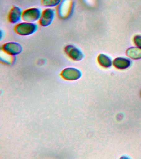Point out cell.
Instances as JSON below:
<instances>
[{"label": "cell", "mask_w": 141, "mask_h": 159, "mask_svg": "<svg viewBox=\"0 0 141 159\" xmlns=\"http://www.w3.org/2000/svg\"><path fill=\"white\" fill-rule=\"evenodd\" d=\"M74 3L73 0H61L57 6L56 13L60 19H68L71 17L73 12Z\"/></svg>", "instance_id": "cell-1"}, {"label": "cell", "mask_w": 141, "mask_h": 159, "mask_svg": "<svg viewBox=\"0 0 141 159\" xmlns=\"http://www.w3.org/2000/svg\"><path fill=\"white\" fill-rule=\"evenodd\" d=\"M37 29V25L36 24L24 22L16 25L14 28V31L16 34L19 35L27 36L35 33Z\"/></svg>", "instance_id": "cell-2"}, {"label": "cell", "mask_w": 141, "mask_h": 159, "mask_svg": "<svg viewBox=\"0 0 141 159\" xmlns=\"http://www.w3.org/2000/svg\"><path fill=\"white\" fill-rule=\"evenodd\" d=\"M41 14V11L39 9L32 7L23 11L22 19L24 22L34 23L39 20Z\"/></svg>", "instance_id": "cell-3"}, {"label": "cell", "mask_w": 141, "mask_h": 159, "mask_svg": "<svg viewBox=\"0 0 141 159\" xmlns=\"http://www.w3.org/2000/svg\"><path fill=\"white\" fill-rule=\"evenodd\" d=\"M1 50L7 54L15 56L21 53L23 47L17 42H9L3 44L1 47Z\"/></svg>", "instance_id": "cell-4"}, {"label": "cell", "mask_w": 141, "mask_h": 159, "mask_svg": "<svg viewBox=\"0 0 141 159\" xmlns=\"http://www.w3.org/2000/svg\"><path fill=\"white\" fill-rule=\"evenodd\" d=\"M67 55L74 61H80L84 58V55L80 49L72 44L67 45L64 48Z\"/></svg>", "instance_id": "cell-5"}, {"label": "cell", "mask_w": 141, "mask_h": 159, "mask_svg": "<svg viewBox=\"0 0 141 159\" xmlns=\"http://www.w3.org/2000/svg\"><path fill=\"white\" fill-rule=\"evenodd\" d=\"M81 75V72L79 69L72 67L65 68L60 73L62 78L67 80H77Z\"/></svg>", "instance_id": "cell-6"}, {"label": "cell", "mask_w": 141, "mask_h": 159, "mask_svg": "<svg viewBox=\"0 0 141 159\" xmlns=\"http://www.w3.org/2000/svg\"><path fill=\"white\" fill-rule=\"evenodd\" d=\"M55 16V11L51 8H47L42 12L39 20V24L44 27L50 25L54 20Z\"/></svg>", "instance_id": "cell-7"}, {"label": "cell", "mask_w": 141, "mask_h": 159, "mask_svg": "<svg viewBox=\"0 0 141 159\" xmlns=\"http://www.w3.org/2000/svg\"><path fill=\"white\" fill-rule=\"evenodd\" d=\"M22 12L20 7L13 6L11 9L8 15V20L12 24L18 23L22 18Z\"/></svg>", "instance_id": "cell-8"}, {"label": "cell", "mask_w": 141, "mask_h": 159, "mask_svg": "<svg viewBox=\"0 0 141 159\" xmlns=\"http://www.w3.org/2000/svg\"><path fill=\"white\" fill-rule=\"evenodd\" d=\"M130 60L123 57H117L113 61V65L118 69L124 70L128 68L131 65Z\"/></svg>", "instance_id": "cell-9"}, {"label": "cell", "mask_w": 141, "mask_h": 159, "mask_svg": "<svg viewBox=\"0 0 141 159\" xmlns=\"http://www.w3.org/2000/svg\"><path fill=\"white\" fill-rule=\"evenodd\" d=\"M126 55L132 59L138 60L141 58V49L137 47H132L126 51Z\"/></svg>", "instance_id": "cell-10"}, {"label": "cell", "mask_w": 141, "mask_h": 159, "mask_svg": "<svg viewBox=\"0 0 141 159\" xmlns=\"http://www.w3.org/2000/svg\"><path fill=\"white\" fill-rule=\"evenodd\" d=\"M98 62L100 66L105 68H108L112 65L111 58L106 55L100 54L98 57Z\"/></svg>", "instance_id": "cell-11"}, {"label": "cell", "mask_w": 141, "mask_h": 159, "mask_svg": "<svg viewBox=\"0 0 141 159\" xmlns=\"http://www.w3.org/2000/svg\"><path fill=\"white\" fill-rule=\"evenodd\" d=\"M3 53L6 57H1V62L7 65L13 64L15 62L16 59L15 56L10 55L5 53L4 52H3Z\"/></svg>", "instance_id": "cell-12"}, {"label": "cell", "mask_w": 141, "mask_h": 159, "mask_svg": "<svg viewBox=\"0 0 141 159\" xmlns=\"http://www.w3.org/2000/svg\"><path fill=\"white\" fill-rule=\"evenodd\" d=\"M61 0H41V3L45 7H53L57 6Z\"/></svg>", "instance_id": "cell-13"}, {"label": "cell", "mask_w": 141, "mask_h": 159, "mask_svg": "<svg viewBox=\"0 0 141 159\" xmlns=\"http://www.w3.org/2000/svg\"><path fill=\"white\" fill-rule=\"evenodd\" d=\"M133 40L136 46L141 49V36L136 35L134 37Z\"/></svg>", "instance_id": "cell-14"}]
</instances>
